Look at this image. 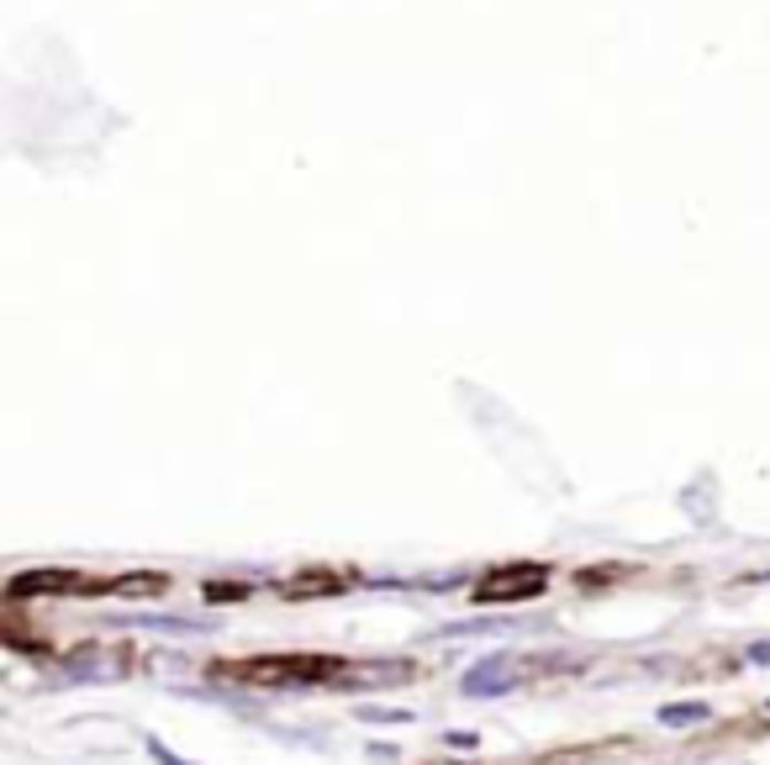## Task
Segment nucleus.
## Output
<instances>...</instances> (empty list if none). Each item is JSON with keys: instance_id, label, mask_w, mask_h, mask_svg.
I'll return each mask as SVG.
<instances>
[]
</instances>
